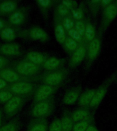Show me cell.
I'll list each match as a JSON object with an SVG mask.
<instances>
[{
	"label": "cell",
	"mask_w": 117,
	"mask_h": 131,
	"mask_svg": "<svg viewBox=\"0 0 117 131\" xmlns=\"http://www.w3.org/2000/svg\"><path fill=\"white\" fill-rule=\"evenodd\" d=\"M116 78L117 71H116L109 76L103 82V83L97 89H96V92H95L94 97L88 105V108L92 111L94 110L95 108H96L99 106V104L101 103L103 98H105V96L108 92L110 87L116 81Z\"/></svg>",
	"instance_id": "1"
},
{
	"label": "cell",
	"mask_w": 117,
	"mask_h": 131,
	"mask_svg": "<svg viewBox=\"0 0 117 131\" xmlns=\"http://www.w3.org/2000/svg\"><path fill=\"white\" fill-rule=\"evenodd\" d=\"M117 16V9L114 4V2L111 4L110 6L106 7L103 10L102 17L101 19L100 26L99 29L97 36L102 38L105 31L108 29L111 23L114 21Z\"/></svg>",
	"instance_id": "2"
},
{
	"label": "cell",
	"mask_w": 117,
	"mask_h": 131,
	"mask_svg": "<svg viewBox=\"0 0 117 131\" xmlns=\"http://www.w3.org/2000/svg\"><path fill=\"white\" fill-rule=\"evenodd\" d=\"M101 49V38L96 36L95 38L88 44L87 51H86V63L85 69L87 70L91 67L97 57L99 55Z\"/></svg>",
	"instance_id": "3"
},
{
	"label": "cell",
	"mask_w": 117,
	"mask_h": 131,
	"mask_svg": "<svg viewBox=\"0 0 117 131\" xmlns=\"http://www.w3.org/2000/svg\"><path fill=\"white\" fill-rule=\"evenodd\" d=\"M67 76L68 72L66 70H57L55 71H51L47 74L44 78V81L45 85L51 87H56L63 83L65 81Z\"/></svg>",
	"instance_id": "4"
},
{
	"label": "cell",
	"mask_w": 117,
	"mask_h": 131,
	"mask_svg": "<svg viewBox=\"0 0 117 131\" xmlns=\"http://www.w3.org/2000/svg\"><path fill=\"white\" fill-rule=\"evenodd\" d=\"M87 47L88 44L84 42V43L79 45L76 51L71 55V58L69 62V66L71 69H75L78 67L84 61V59H86Z\"/></svg>",
	"instance_id": "5"
},
{
	"label": "cell",
	"mask_w": 117,
	"mask_h": 131,
	"mask_svg": "<svg viewBox=\"0 0 117 131\" xmlns=\"http://www.w3.org/2000/svg\"><path fill=\"white\" fill-rule=\"evenodd\" d=\"M82 93V86L81 85H76L69 89L65 92L62 98V102L64 104L71 106L75 104L80 98Z\"/></svg>",
	"instance_id": "6"
},
{
	"label": "cell",
	"mask_w": 117,
	"mask_h": 131,
	"mask_svg": "<svg viewBox=\"0 0 117 131\" xmlns=\"http://www.w3.org/2000/svg\"><path fill=\"white\" fill-rule=\"evenodd\" d=\"M51 102L47 100H43L35 105L32 109V114L36 117H43L51 111Z\"/></svg>",
	"instance_id": "7"
},
{
	"label": "cell",
	"mask_w": 117,
	"mask_h": 131,
	"mask_svg": "<svg viewBox=\"0 0 117 131\" xmlns=\"http://www.w3.org/2000/svg\"><path fill=\"white\" fill-rule=\"evenodd\" d=\"M65 63V59H60L57 57H50L46 59L43 63V67L45 70L49 71H55L62 69Z\"/></svg>",
	"instance_id": "8"
},
{
	"label": "cell",
	"mask_w": 117,
	"mask_h": 131,
	"mask_svg": "<svg viewBox=\"0 0 117 131\" xmlns=\"http://www.w3.org/2000/svg\"><path fill=\"white\" fill-rule=\"evenodd\" d=\"M93 115L92 113V111L88 107L83 108V107H80V108H76L75 110L71 112V117L73 121L74 124L75 123L79 122L80 121L84 120L85 119L88 118V117Z\"/></svg>",
	"instance_id": "9"
},
{
	"label": "cell",
	"mask_w": 117,
	"mask_h": 131,
	"mask_svg": "<svg viewBox=\"0 0 117 131\" xmlns=\"http://www.w3.org/2000/svg\"><path fill=\"white\" fill-rule=\"evenodd\" d=\"M95 92H96V89H88L81 93L77 101L78 105L80 107H83V108L88 107L94 97Z\"/></svg>",
	"instance_id": "10"
},
{
	"label": "cell",
	"mask_w": 117,
	"mask_h": 131,
	"mask_svg": "<svg viewBox=\"0 0 117 131\" xmlns=\"http://www.w3.org/2000/svg\"><path fill=\"white\" fill-rule=\"evenodd\" d=\"M85 22V32H84V42L89 44L96 37V31L94 25L88 19L84 20Z\"/></svg>",
	"instance_id": "11"
},
{
	"label": "cell",
	"mask_w": 117,
	"mask_h": 131,
	"mask_svg": "<svg viewBox=\"0 0 117 131\" xmlns=\"http://www.w3.org/2000/svg\"><path fill=\"white\" fill-rule=\"evenodd\" d=\"M54 92V87L43 85L38 88L36 94L35 95L36 100L41 102L48 98Z\"/></svg>",
	"instance_id": "12"
},
{
	"label": "cell",
	"mask_w": 117,
	"mask_h": 131,
	"mask_svg": "<svg viewBox=\"0 0 117 131\" xmlns=\"http://www.w3.org/2000/svg\"><path fill=\"white\" fill-rule=\"evenodd\" d=\"M38 66L32 62H23L17 67V71L23 75H31L37 72Z\"/></svg>",
	"instance_id": "13"
},
{
	"label": "cell",
	"mask_w": 117,
	"mask_h": 131,
	"mask_svg": "<svg viewBox=\"0 0 117 131\" xmlns=\"http://www.w3.org/2000/svg\"><path fill=\"white\" fill-rule=\"evenodd\" d=\"M61 124L62 131H72L74 122L71 117V112L65 110L63 112L61 119Z\"/></svg>",
	"instance_id": "14"
},
{
	"label": "cell",
	"mask_w": 117,
	"mask_h": 131,
	"mask_svg": "<svg viewBox=\"0 0 117 131\" xmlns=\"http://www.w3.org/2000/svg\"><path fill=\"white\" fill-rule=\"evenodd\" d=\"M54 32H55V40L57 43H59L60 45H63L67 36L66 34L65 29L64 28L63 25L62 24V21L58 19L57 23H55Z\"/></svg>",
	"instance_id": "15"
},
{
	"label": "cell",
	"mask_w": 117,
	"mask_h": 131,
	"mask_svg": "<svg viewBox=\"0 0 117 131\" xmlns=\"http://www.w3.org/2000/svg\"><path fill=\"white\" fill-rule=\"evenodd\" d=\"M93 123H94V116L93 115H92L84 120L75 123L72 131H86L90 125L93 124Z\"/></svg>",
	"instance_id": "16"
},
{
	"label": "cell",
	"mask_w": 117,
	"mask_h": 131,
	"mask_svg": "<svg viewBox=\"0 0 117 131\" xmlns=\"http://www.w3.org/2000/svg\"><path fill=\"white\" fill-rule=\"evenodd\" d=\"M30 36L31 38H32L33 40H35L45 42L49 39L47 32L40 27L33 28L30 32Z\"/></svg>",
	"instance_id": "17"
},
{
	"label": "cell",
	"mask_w": 117,
	"mask_h": 131,
	"mask_svg": "<svg viewBox=\"0 0 117 131\" xmlns=\"http://www.w3.org/2000/svg\"><path fill=\"white\" fill-rule=\"evenodd\" d=\"M11 89L16 94H27L32 90L33 86L28 83H16L12 86Z\"/></svg>",
	"instance_id": "18"
},
{
	"label": "cell",
	"mask_w": 117,
	"mask_h": 131,
	"mask_svg": "<svg viewBox=\"0 0 117 131\" xmlns=\"http://www.w3.org/2000/svg\"><path fill=\"white\" fill-rule=\"evenodd\" d=\"M2 53L8 55H16L19 53V47L16 44H7L1 47Z\"/></svg>",
	"instance_id": "19"
},
{
	"label": "cell",
	"mask_w": 117,
	"mask_h": 131,
	"mask_svg": "<svg viewBox=\"0 0 117 131\" xmlns=\"http://www.w3.org/2000/svg\"><path fill=\"white\" fill-rule=\"evenodd\" d=\"M1 79H4L5 81L8 82H16L18 79V77L16 72L11 70L6 69L2 70L0 72Z\"/></svg>",
	"instance_id": "20"
},
{
	"label": "cell",
	"mask_w": 117,
	"mask_h": 131,
	"mask_svg": "<svg viewBox=\"0 0 117 131\" xmlns=\"http://www.w3.org/2000/svg\"><path fill=\"white\" fill-rule=\"evenodd\" d=\"M79 45H80L77 42L71 38L70 37L67 36L65 42L64 43L63 47L64 49H65V51H66V53L71 55L76 51V49H77Z\"/></svg>",
	"instance_id": "21"
},
{
	"label": "cell",
	"mask_w": 117,
	"mask_h": 131,
	"mask_svg": "<svg viewBox=\"0 0 117 131\" xmlns=\"http://www.w3.org/2000/svg\"><path fill=\"white\" fill-rule=\"evenodd\" d=\"M27 57L32 63L36 65H39L45 63L46 61L45 57L43 54L38 52H30L27 54Z\"/></svg>",
	"instance_id": "22"
},
{
	"label": "cell",
	"mask_w": 117,
	"mask_h": 131,
	"mask_svg": "<svg viewBox=\"0 0 117 131\" xmlns=\"http://www.w3.org/2000/svg\"><path fill=\"white\" fill-rule=\"evenodd\" d=\"M21 99L19 97H12L10 100H8V102H6V105L4 106L5 111L8 113H11L14 111L18 105L20 104Z\"/></svg>",
	"instance_id": "23"
},
{
	"label": "cell",
	"mask_w": 117,
	"mask_h": 131,
	"mask_svg": "<svg viewBox=\"0 0 117 131\" xmlns=\"http://www.w3.org/2000/svg\"><path fill=\"white\" fill-rule=\"evenodd\" d=\"M56 14L57 19L62 21L63 18L71 15V11L60 2V4L56 6Z\"/></svg>",
	"instance_id": "24"
},
{
	"label": "cell",
	"mask_w": 117,
	"mask_h": 131,
	"mask_svg": "<svg viewBox=\"0 0 117 131\" xmlns=\"http://www.w3.org/2000/svg\"><path fill=\"white\" fill-rule=\"evenodd\" d=\"M71 16L75 21L84 20V10L82 6H78L77 8L71 11Z\"/></svg>",
	"instance_id": "25"
},
{
	"label": "cell",
	"mask_w": 117,
	"mask_h": 131,
	"mask_svg": "<svg viewBox=\"0 0 117 131\" xmlns=\"http://www.w3.org/2000/svg\"><path fill=\"white\" fill-rule=\"evenodd\" d=\"M67 35L68 36L70 37L73 40H74L75 42H77L79 45H81V44L84 42V37L82 36L81 34H80L74 28L71 29V30L68 31Z\"/></svg>",
	"instance_id": "26"
},
{
	"label": "cell",
	"mask_w": 117,
	"mask_h": 131,
	"mask_svg": "<svg viewBox=\"0 0 117 131\" xmlns=\"http://www.w3.org/2000/svg\"><path fill=\"white\" fill-rule=\"evenodd\" d=\"M1 37L5 40L11 41L15 38V34L14 30L11 28H5L1 32Z\"/></svg>",
	"instance_id": "27"
},
{
	"label": "cell",
	"mask_w": 117,
	"mask_h": 131,
	"mask_svg": "<svg viewBox=\"0 0 117 131\" xmlns=\"http://www.w3.org/2000/svg\"><path fill=\"white\" fill-rule=\"evenodd\" d=\"M24 19V16L21 12H16L12 13L10 15V18H9V20L11 23L14 25H18L21 23L23 21Z\"/></svg>",
	"instance_id": "28"
},
{
	"label": "cell",
	"mask_w": 117,
	"mask_h": 131,
	"mask_svg": "<svg viewBox=\"0 0 117 131\" xmlns=\"http://www.w3.org/2000/svg\"><path fill=\"white\" fill-rule=\"evenodd\" d=\"M75 22V21L73 20V18H72L71 15L67 16V17H65V18L62 20V24L63 25L64 28L65 29L66 32H67L68 31L71 30V29L74 28Z\"/></svg>",
	"instance_id": "29"
},
{
	"label": "cell",
	"mask_w": 117,
	"mask_h": 131,
	"mask_svg": "<svg viewBox=\"0 0 117 131\" xmlns=\"http://www.w3.org/2000/svg\"><path fill=\"white\" fill-rule=\"evenodd\" d=\"M16 6L13 2H4L0 5V10L4 12H10L16 8Z\"/></svg>",
	"instance_id": "30"
},
{
	"label": "cell",
	"mask_w": 117,
	"mask_h": 131,
	"mask_svg": "<svg viewBox=\"0 0 117 131\" xmlns=\"http://www.w3.org/2000/svg\"><path fill=\"white\" fill-rule=\"evenodd\" d=\"M88 4L89 7H90L92 14H93V16H95L97 12L99 11V8H101L100 1H99V0L90 1V2H88Z\"/></svg>",
	"instance_id": "31"
},
{
	"label": "cell",
	"mask_w": 117,
	"mask_h": 131,
	"mask_svg": "<svg viewBox=\"0 0 117 131\" xmlns=\"http://www.w3.org/2000/svg\"><path fill=\"white\" fill-rule=\"evenodd\" d=\"M74 29L77 31L80 34L84 37L85 32V22L84 20H77L75 22Z\"/></svg>",
	"instance_id": "32"
},
{
	"label": "cell",
	"mask_w": 117,
	"mask_h": 131,
	"mask_svg": "<svg viewBox=\"0 0 117 131\" xmlns=\"http://www.w3.org/2000/svg\"><path fill=\"white\" fill-rule=\"evenodd\" d=\"M49 131H62L60 119L55 118L49 126Z\"/></svg>",
	"instance_id": "33"
},
{
	"label": "cell",
	"mask_w": 117,
	"mask_h": 131,
	"mask_svg": "<svg viewBox=\"0 0 117 131\" xmlns=\"http://www.w3.org/2000/svg\"><path fill=\"white\" fill-rule=\"evenodd\" d=\"M62 5L66 7V8L70 10V11H71V10H74V9H75L78 7V3L77 2H76V1H73V0H64V1H62L60 2Z\"/></svg>",
	"instance_id": "34"
},
{
	"label": "cell",
	"mask_w": 117,
	"mask_h": 131,
	"mask_svg": "<svg viewBox=\"0 0 117 131\" xmlns=\"http://www.w3.org/2000/svg\"><path fill=\"white\" fill-rule=\"evenodd\" d=\"M30 131H47V125L45 122L38 123L34 126Z\"/></svg>",
	"instance_id": "35"
},
{
	"label": "cell",
	"mask_w": 117,
	"mask_h": 131,
	"mask_svg": "<svg viewBox=\"0 0 117 131\" xmlns=\"http://www.w3.org/2000/svg\"><path fill=\"white\" fill-rule=\"evenodd\" d=\"M12 98V94L10 92L3 91L0 92V101L1 102H8Z\"/></svg>",
	"instance_id": "36"
},
{
	"label": "cell",
	"mask_w": 117,
	"mask_h": 131,
	"mask_svg": "<svg viewBox=\"0 0 117 131\" xmlns=\"http://www.w3.org/2000/svg\"><path fill=\"white\" fill-rule=\"evenodd\" d=\"M38 4L41 6V8H44V9H47L51 6L52 2L50 0H40L37 2Z\"/></svg>",
	"instance_id": "37"
},
{
	"label": "cell",
	"mask_w": 117,
	"mask_h": 131,
	"mask_svg": "<svg viewBox=\"0 0 117 131\" xmlns=\"http://www.w3.org/2000/svg\"><path fill=\"white\" fill-rule=\"evenodd\" d=\"M0 131H16V128L12 124H7L0 128Z\"/></svg>",
	"instance_id": "38"
},
{
	"label": "cell",
	"mask_w": 117,
	"mask_h": 131,
	"mask_svg": "<svg viewBox=\"0 0 117 131\" xmlns=\"http://www.w3.org/2000/svg\"><path fill=\"white\" fill-rule=\"evenodd\" d=\"M114 1H111V0H101L100 1V6L101 8H103V10L110 6L111 4H112Z\"/></svg>",
	"instance_id": "39"
},
{
	"label": "cell",
	"mask_w": 117,
	"mask_h": 131,
	"mask_svg": "<svg viewBox=\"0 0 117 131\" xmlns=\"http://www.w3.org/2000/svg\"><path fill=\"white\" fill-rule=\"evenodd\" d=\"M86 131H100V130H99V129L97 128L95 126H94V124H93L90 125V126L88 127Z\"/></svg>",
	"instance_id": "40"
},
{
	"label": "cell",
	"mask_w": 117,
	"mask_h": 131,
	"mask_svg": "<svg viewBox=\"0 0 117 131\" xmlns=\"http://www.w3.org/2000/svg\"><path fill=\"white\" fill-rule=\"evenodd\" d=\"M6 86V81H5L4 79H0V90H2Z\"/></svg>",
	"instance_id": "41"
},
{
	"label": "cell",
	"mask_w": 117,
	"mask_h": 131,
	"mask_svg": "<svg viewBox=\"0 0 117 131\" xmlns=\"http://www.w3.org/2000/svg\"><path fill=\"white\" fill-rule=\"evenodd\" d=\"M5 64V59L3 57H0V69L2 68Z\"/></svg>",
	"instance_id": "42"
},
{
	"label": "cell",
	"mask_w": 117,
	"mask_h": 131,
	"mask_svg": "<svg viewBox=\"0 0 117 131\" xmlns=\"http://www.w3.org/2000/svg\"><path fill=\"white\" fill-rule=\"evenodd\" d=\"M3 27H4V23H3L2 20H0V29L3 28Z\"/></svg>",
	"instance_id": "43"
},
{
	"label": "cell",
	"mask_w": 117,
	"mask_h": 131,
	"mask_svg": "<svg viewBox=\"0 0 117 131\" xmlns=\"http://www.w3.org/2000/svg\"><path fill=\"white\" fill-rule=\"evenodd\" d=\"M1 124H2V113L0 112V126H1Z\"/></svg>",
	"instance_id": "44"
},
{
	"label": "cell",
	"mask_w": 117,
	"mask_h": 131,
	"mask_svg": "<svg viewBox=\"0 0 117 131\" xmlns=\"http://www.w3.org/2000/svg\"><path fill=\"white\" fill-rule=\"evenodd\" d=\"M114 4H115V6H116V8L117 9V1H114Z\"/></svg>",
	"instance_id": "45"
}]
</instances>
